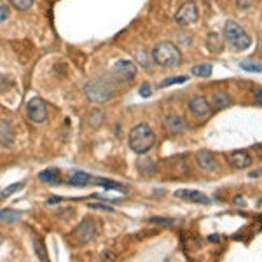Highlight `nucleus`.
Listing matches in <instances>:
<instances>
[{
	"label": "nucleus",
	"instance_id": "nucleus-1",
	"mask_svg": "<svg viewBox=\"0 0 262 262\" xmlns=\"http://www.w3.org/2000/svg\"><path fill=\"white\" fill-rule=\"evenodd\" d=\"M154 142H156V135L150 129V126L137 124L129 131L128 143H129V149L135 154H145V152H149L152 149V145H154Z\"/></svg>",
	"mask_w": 262,
	"mask_h": 262
},
{
	"label": "nucleus",
	"instance_id": "nucleus-2",
	"mask_svg": "<svg viewBox=\"0 0 262 262\" xmlns=\"http://www.w3.org/2000/svg\"><path fill=\"white\" fill-rule=\"evenodd\" d=\"M152 58L159 67L170 69V67H179L182 61V54L179 48L173 42H159L152 51Z\"/></svg>",
	"mask_w": 262,
	"mask_h": 262
},
{
	"label": "nucleus",
	"instance_id": "nucleus-3",
	"mask_svg": "<svg viewBox=\"0 0 262 262\" xmlns=\"http://www.w3.org/2000/svg\"><path fill=\"white\" fill-rule=\"evenodd\" d=\"M224 35H226V40L229 42L236 51H245V49L250 48V44H252V37L232 19L226 21Z\"/></svg>",
	"mask_w": 262,
	"mask_h": 262
},
{
	"label": "nucleus",
	"instance_id": "nucleus-4",
	"mask_svg": "<svg viewBox=\"0 0 262 262\" xmlns=\"http://www.w3.org/2000/svg\"><path fill=\"white\" fill-rule=\"evenodd\" d=\"M84 93H86V96L90 98L91 101H95V103H103V101L111 100L114 96V86L111 82L107 81V79H93L84 86Z\"/></svg>",
	"mask_w": 262,
	"mask_h": 262
},
{
	"label": "nucleus",
	"instance_id": "nucleus-5",
	"mask_svg": "<svg viewBox=\"0 0 262 262\" xmlns=\"http://www.w3.org/2000/svg\"><path fill=\"white\" fill-rule=\"evenodd\" d=\"M137 65L129 60H119L114 63L111 74L114 75V79L121 82H131L135 77H137Z\"/></svg>",
	"mask_w": 262,
	"mask_h": 262
},
{
	"label": "nucleus",
	"instance_id": "nucleus-6",
	"mask_svg": "<svg viewBox=\"0 0 262 262\" xmlns=\"http://www.w3.org/2000/svg\"><path fill=\"white\" fill-rule=\"evenodd\" d=\"M198 18H200V12H198L196 2L189 0V2L182 4L180 9L177 11V14H175V23L182 25V27H187V25L196 23Z\"/></svg>",
	"mask_w": 262,
	"mask_h": 262
},
{
	"label": "nucleus",
	"instance_id": "nucleus-7",
	"mask_svg": "<svg viewBox=\"0 0 262 262\" xmlns=\"http://www.w3.org/2000/svg\"><path fill=\"white\" fill-rule=\"evenodd\" d=\"M27 114L35 124H42V122L48 121V105H46V101L42 98L35 96V98L28 100Z\"/></svg>",
	"mask_w": 262,
	"mask_h": 262
},
{
	"label": "nucleus",
	"instance_id": "nucleus-8",
	"mask_svg": "<svg viewBox=\"0 0 262 262\" xmlns=\"http://www.w3.org/2000/svg\"><path fill=\"white\" fill-rule=\"evenodd\" d=\"M95 236H96V226L93 224V221H90V219H84V221L74 229V232H72L74 242L79 245L90 243Z\"/></svg>",
	"mask_w": 262,
	"mask_h": 262
},
{
	"label": "nucleus",
	"instance_id": "nucleus-9",
	"mask_svg": "<svg viewBox=\"0 0 262 262\" xmlns=\"http://www.w3.org/2000/svg\"><path fill=\"white\" fill-rule=\"evenodd\" d=\"M189 111L194 117H198V119H205V117L210 116V112H212V105H210V101L206 96H194V98L189 101Z\"/></svg>",
	"mask_w": 262,
	"mask_h": 262
},
{
	"label": "nucleus",
	"instance_id": "nucleus-10",
	"mask_svg": "<svg viewBox=\"0 0 262 262\" xmlns=\"http://www.w3.org/2000/svg\"><path fill=\"white\" fill-rule=\"evenodd\" d=\"M163 126H164V129L171 135H180L185 131V121L179 114H170V116L164 117Z\"/></svg>",
	"mask_w": 262,
	"mask_h": 262
},
{
	"label": "nucleus",
	"instance_id": "nucleus-11",
	"mask_svg": "<svg viewBox=\"0 0 262 262\" xmlns=\"http://www.w3.org/2000/svg\"><path fill=\"white\" fill-rule=\"evenodd\" d=\"M227 161L236 170H245V168H248L252 164V158L247 150H234L227 156Z\"/></svg>",
	"mask_w": 262,
	"mask_h": 262
},
{
	"label": "nucleus",
	"instance_id": "nucleus-12",
	"mask_svg": "<svg viewBox=\"0 0 262 262\" xmlns=\"http://www.w3.org/2000/svg\"><path fill=\"white\" fill-rule=\"evenodd\" d=\"M175 196L189 203H198V205H208L210 201L205 194L200 191H194V189H180V191L175 192Z\"/></svg>",
	"mask_w": 262,
	"mask_h": 262
},
{
	"label": "nucleus",
	"instance_id": "nucleus-13",
	"mask_svg": "<svg viewBox=\"0 0 262 262\" xmlns=\"http://www.w3.org/2000/svg\"><path fill=\"white\" fill-rule=\"evenodd\" d=\"M198 164H200L201 170L205 171H213L217 170V161H215V156L210 150H200L196 154Z\"/></svg>",
	"mask_w": 262,
	"mask_h": 262
},
{
	"label": "nucleus",
	"instance_id": "nucleus-14",
	"mask_svg": "<svg viewBox=\"0 0 262 262\" xmlns=\"http://www.w3.org/2000/svg\"><path fill=\"white\" fill-rule=\"evenodd\" d=\"M12 142H14V131L11 122L7 119H0V143L4 147H11Z\"/></svg>",
	"mask_w": 262,
	"mask_h": 262
},
{
	"label": "nucleus",
	"instance_id": "nucleus-15",
	"mask_svg": "<svg viewBox=\"0 0 262 262\" xmlns=\"http://www.w3.org/2000/svg\"><path fill=\"white\" fill-rule=\"evenodd\" d=\"M69 184L82 187V185H88V184H95V177L90 175V173H84V171H75L69 179Z\"/></svg>",
	"mask_w": 262,
	"mask_h": 262
},
{
	"label": "nucleus",
	"instance_id": "nucleus-16",
	"mask_svg": "<svg viewBox=\"0 0 262 262\" xmlns=\"http://www.w3.org/2000/svg\"><path fill=\"white\" fill-rule=\"evenodd\" d=\"M40 182H46V184H58L60 182V171L56 168H48V170L39 173Z\"/></svg>",
	"mask_w": 262,
	"mask_h": 262
},
{
	"label": "nucleus",
	"instance_id": "nucleus-17",
	"mask_svg": "<svg viewBox=\"0 0 262 262\" xmlns=\"http://www.w3.org/2000/svg\"><path fill=\"white\" fill-rule=\"evenodd\" d=\"M19 219H21V213L16 212V210H11V208L0 210V221H2V222L12 224V222H18Z\"/></svg>",
	"mask_w": 262,
	"mask_h": 262
},
{
	"label": "nucleus",
	"instance_id": "nucleus-18",
	"mask_svg": "<svg viewBox=\"0 0 262 262\" xmlns=\"http://www.w3.org/2000/svg\"><path fill=\"white\" fill-rule=\"evenodd\" d=\"M192 74L196 77H210L212 75V65L210 63H201V65L192 67Z\"/></svg>",
	"mask_w": 262,
	"mask_h": 262
},
{
	"label": "nucleus",
	"instance_id": "nucleus-19",
	"mask_svg": "<svg viewBox=\"0 0 262 262\" xmlns=\"http://www.w3.org/2000/svg\"><path fill=\"white\" fill-rule=\"evenodd\" d=\"M239 67H242L243 70H247V72H255V74H260V72H262L260 61H253V60H243L242 63H239Z\"/></svg>",
	"mask_w": 262,
	"mask_h": 262
},
{
	"label": "nucleus",
	"instance_id": "nucleus-20",
	"mask_svg": "<svg viewBox=\"0 0 262 262\" xmlns=\"http://www.w3.org/2000/svg\"><path fill=\"white\" fill-rule=\"evenodd\" d=\"M206 46H208V49L212 51V53H213V51H215V53H219V51L222 49V42H221V39H219L217 33H210Z\"/></svg>",
	"mask_w": 262,
	"mask_h": 262
},
{
	"label": "nucleus",
	"instance_id": "nucleus-21",
	"mask_svg": "<svg viewBox=\"0 0 262 262\" xmlns=\"http://www.w3.org/2000/svg\"><path fill=\"white\" fill-rule=\"evenodd\" d=\"M229 103H231V100H229V96H227L226 93H217V95L213 96V107L224 108V107H227Z\"/></svg>",
	"mask_w": 262,
	"mask_h": 262
},
{
	"label": "nucleus",
	"instance_id": "nucleus-22",
	"mask_svg": "<svg viewBox=\"0 0 262 262\" xmlns=\"http://www.w3.org/2000/svg\"><path fill=\"white\" fill-rule=\"evenodd\" d=\"M9 2L18 11H28L33 6V0H9Z\"/></svg>",
	"mask_w": 262,
	"mask_h": 262
},
{
	"label": "nucleus",
	"instance_id": "nucleus-23",
	"mask_svg": "<svg viewBox=\"0 0 262 262\" xmlns=\"http://www.w3.org/2000/svg\"><path fill=\"white\" fill-rule=\"evenodd\" d=\"M33 245H35V253H37V257H39L40 260H48V253H46V248H44V245H42V242L39 238H35L33 239Z\"/></svg>",
	"mask_w": 262,
	"mask_h": 262
},
{
	"label": "nucleus",
	"instance_id": "nucleus-24",
	"mask_svg": "<svg viewBox=\"0 0 262 262\" xmlns=\"http://www.w3.org/2000/svg\"><path fill=\"white\" fill-rule=\"evenodd\" d=\"M103 112H100V111H96V112H93L91 116H90V124L93 126V128H98V126L103 122Z\"/></svg>",
	"mask_w": 262,
	"mask_h": 262
},
{
	"label": "nucleus",
	"instance_id": "nucleus-25",
	"mask_svg": "<svg viewBox=\"0 0 262 262\" xmlns=\"http://www.w3.org/2000/svg\"><path fill=\"white\" fill-rule=\"evenodd\" d=\"M187 75H179V77H170V79H166V81H163L159 86L161 88H166V86H170V84H182V82H187Z\"/></svg>",
	"mask_w": 262,
	"mask_h": 262
},
{
	"label": "nucleus",
	"instance_id": "nucleus-26",
	"mask_svg": "<svg viewBox=\"0 0 262 262\" xmlns=\"http://www.w3.org/2000/svg\"><path fill=\"white\" fill-rule=\"evenodd\" d=\"M9 14H11L9 6H7V4H4L2 0H0V23H6V21L9 19Z\"/></svg>",
	"mask_w": 262,
	"mask_h": 262
},
{
	"label": "nucleus",
	"instance_id": "nucleus-27",
	"mask_svg": "<svg viewBox=\"0 0 262 262\" xmlns=\"http://www.w3.org/2000/svg\"><path fill=\"white\" fill-rule=\"evenodd\" d=\"M19 189H23V184H12V185H9L6 191H2L4 200H6L7 196H11V194H14L16 191H19Z\"/></svg>",
	"mask_w": 262,
	"mask_h": 262
},
{
	"label": "nucleus",
	"instance_id": "nucleus-28",
	"mask_svg": "<svg viewBox=\"0 0 262 262\" xmlns=\"http://www.w3.org/2000/svg\"><path fill=\"white\" fill-rule=\"evenodd\" d=\"M253 2H255V0H238V6L242 7V9H248V7L253 6Z\"/></svg>",
	"mask_w": 262,
	"mask_h": 262
},
{
	"label": "nucleus",
	"instance_id": "nucleus-29",
	"mask_svg": "<svg viewBox=\"0 0 262 262\" xmlns=\"http://www.w3.org/2000/svg\"><path fill=\"white\" fill-rule=\"evenodd\" d=\"M140 95H142V96H150V88H149V84H143V86L140 88Z\"/></svg>",
	"mask_w": 262,
	"mask_h": 262
},
{
	"label": "nucleus",
	"instance_id": "nucleus-30",
	"mask_svg": "<svg viewBox=\"0 0 262 262\" xmlns=\"http://www.w3.org/2000/svg\"><path fill=\"white\" fill-rule=\"evenodd\" d=\"M137 58H138V61H142V63H145V65H147V54H145V53L138 51V53H137Z\"/></svg>",
	"mask_w": 262,
	"mask_h": 262
},
{
	"label": "nucleus",
	"instance_id": "nucleus-31",
	"mask_svg": "<svg viewBox=\"0 0 262 262\" xmlns=\"http://www.w3.org/2000/svg\"><path fill=\"white\" fill-rule=\"evenodd\" d=\"M255 96H257V107H260V88L255 90Z\"/></svg>",
	"mask_w": 262,
	"mask_h": 262
},
{
	"label": "nucleus",
	"instance_id": "nucleus-32",
	"mask_svg": "<svg viewBox=\"0 0 262 262\" xmlns=\"http://www.w3.org/2000/svg\"><path fill=\"white\" fill-rule=\"evenodd\" d=\"M234 203H238V206H245V200H243V198H234Z\"/></svg>",
	"mask_w": 262,
	"mask_h": 262
},
{
	"label": "nucleus",
	"instance_id": "nucleus-33",
	"mask_svg": "<svg viewBox=\"0 0 262 262\" xmlns=\"http://www.w3.org/2000/svg\"><path fill=\"white\" fill-rule=\"evenodd\" d=\"M4 200V196H2V192H0V201H2Z\"/></svg>",
	"mask_w": 262,
	"mask_h": 262
}]
</instances>
